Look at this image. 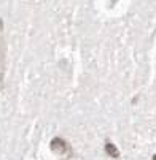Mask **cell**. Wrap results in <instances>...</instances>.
I'll list each match as a JSON object with an SVG mask.
<instances>
[{
  "label": "cell",
  "instance_id": "6da1fadb",
  "mask_svg": "<svg viewBox=\"0 0 156 160\" xmlns=\"http://www.w3.org/2000/svg\"><path fill=\"white\" fill-rule=\"evenodd\" d=\"M3 22L0 19V87L3 86L5 78V43H3Z\"/></svg>",
  "mask_w": 156,
  "mask_h": 160
},
{
  "label": "cell",
  "instance_id": "7a4b0ae2",
  "mask_svg": "<svg viewBox=\"0 0 156 160\" xmlns=\"http://www.w3.org/2000/svg\"><path fill=\"white\" fill-rule=\"evenodd\" d=\"M51 151L57 155H70L72 151L69 148V143L64 141L62 138H54L51 141Z\"/></svg>",
  "mask_w": 156,
  "mask_h": 160
},
{
  "label": "cell",
  "instance_id": "3957f363",
  "mask_svg": "<svg viewBox=\"0 0 156 160\" xmlns=\"http://www.w3.org/2000/svg\"><path fill=\"white\" fill-rule=\"evenodd\" d=\"M105 152H107L110 157H113V158H118V157H120L118 149L115 148V144H113V143H110V141H107V143H105Z\"/></svg>",
  "mask_w": 156,
  "mask_h": 160
},
{
  "label": "cell",
  "instance_id": "277c9868",
  "mask_svg": "<svg viewBox=\"0 0 156 160\" xmlns=\"http://www.w3.org/2000/svg\"><path fill=\"white\" fill-rule=\"evenodd\" d=\"M153 158H154V160H156V155H154V157H153Z\"/></svg>",
  "mask_w": 156,
  "mask_h": 160
}]
</instances>
